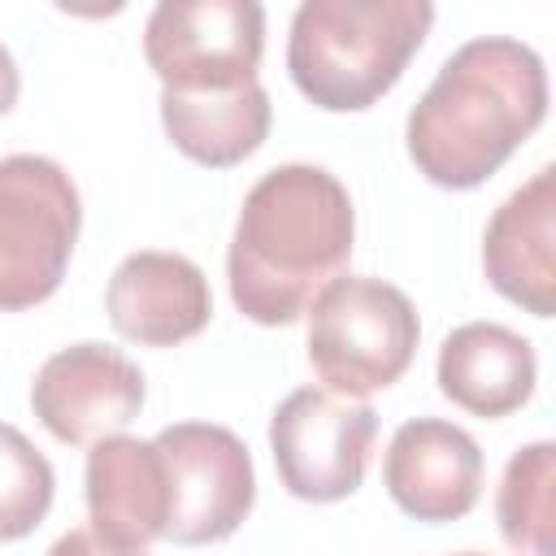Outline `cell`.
Listing matches in <instances>:
<instances>
[{
  "label": "cell",
  "instance_id": "1",
  "mask_svg": "<svg viewBox=\"0 0 556 556\" xmlns=\"http://www.w3.org/2000/svg\"><path fill=\"white\" fill-rule=\"evenodd\" d=\"M352 239V195L326 165H274L235 217L226 252L235 308L256 326H291L348 269Z\"/></svg>",
  "mask_w": 556,
  "mask_h": 556
},
{
  "label": "cell",
  "instance_id": "2",
  "mask_svg": "<svg viewBox=\"0 0 556 556\" xmlns=\"http://www.w3.org/2000/svg\"><path fill=\"white\" fill-rule=\"evenodd\" d=\"M547 117L543 56L508 35L460 43L408 109L404 143L417 174L447 191L482 187Z\"/></svg>",
  "mask_w": 556,
  "mask_h": 556
},
{
  "label": "cell",
  "instance_id": "3",
  "mask_svg": "<svg viewBox=\"0 0 556 556\" xmlns=\"http://www.w3.org/2000/svg\"><path fill=\"white\" fill-rule=\"evenodd\" d=\"M434 26L426 0H304L287 35L295 91L326 113L378 104Z\"/></svg>",
  "mask_w": 556,
  "mask_h": 556
},
{
  "label": "cell",
  "instance_id": "4",
  "mask_svg": "<svg viewBox=\"0 0 556 556\" xmlns=\"http://www.w3.org/2000/svg\"><path fill=\"white\" fill-rule=\"evenodd\" d=\"M421 339L413 300L369 274H339L308 304V365L326 391L365 400L404 378Z\"/></svg>",
  "mask_w": 556,
  "mask_h": 556
},
{
  "label": "cell",
  "instance_id": "5",
  "mask_svg": "<svg viewBox=\"0 0 556 556\" xmlns=\"http://www.w3.org/2000/svg\"><path fill=\"white\" fill-rule=\"evenodd\" d=\"M78 230V187L52 156H0V313L35 308L61 287Z\"/></svg>",
  "mask_w": 556,
  "mask_h": 556
},
{
  "label": "cell",
  "instance_id": "6",
  "mask_svg": "<svg viewBox=\"0 0 556 556\" xmlns=\"http://www.w3.org/2000/svg\"><path fill=\"white\" fill-rule=\"evenodd\" d=\"M265 9L256 0H161L143 22V61L161 91H226L256 78Z\"/></svg>",
  "mask_w": 556,
  "mask_h": 556
},
{
  "label": "cell",
  "instance_id": "7",
  "mask_svg": "<svg viewBox=\"0 0 556 556\" xmlns=\"http://www.w3.org/2000/svg\"><path fill=\"white\" fill-rule=\"evenodd\" d=\"M378 413L326 387L291 391L269 417V452L282 486L308 504L348 500L369 469Z\"/></svg>",
  "mask_w": 556,
  "mask_h": 556
},
{
  "label": "cell",
  "instance_id": "8",
  "mask_svg": "<svg viewBox=\"0 0 556 556\" xmlns=\"http://www.w3.org/2000/svg\"><path fill=\"white\" fill-rule=\"evenodd\" d=\"M152 443L169 482L165 539L178 547L230 539L256 504V469L248 443L217 421H174Z\"/></svg>",
  "mask_w": 556,
  "mask_h": 556
},
{
  "label": "cell",
  "instance_id": "9",
  "mask_svg": "<svg viewBox=\"0 0 556 556\" xmlns=\"http://www.w3.org/2000/svg\"><path fill=\"white\" fill-rule=\"evenodd\" d=\"M143 374L139 365L109 343H70L52 352L35 382L30 408L43 430L70 447H91L109 434H122L143 408Z\"/></svg>",
  "mask_w": 556,
  "mask_h": 556
},
{
  "label": "cell",
  "instance_id": "10",
  "mask_svg": "<svg viewBox=\"0 0 556 556\" xmlns=\"http://www.w3.org/2000/svg\"><path fill=\"white\" fill-rule=\"evenodd\" d=\"M382 486L413 521H460L482 495V447L456 421L413 417L387 443Z\"/></svg>",
  "mask_w": 556,
  "mask_h": 556
},
{
  "label": "cell",
  "instance_id": "11",
  "mask_svg": "<svg viewBox=\"0 0 556 556\" xmlns=\"http://www.w3.org/2000/svg\"><path fill=\"white\" fill-rule=\"evenodd\" d=\"M104 308L122 339L139 348H174L208 326L213 291L191 256L143 248L113 269Z\"/></svg>",
  "mask_w": 556,
  "mask_h": 556
},
{
  "label": "cell",
  "instance_id": "12",
  "mask_svg": "<svg viewBox=\"0 0 556 556\" xmlns=\"http://www.w3.org/2000/svg\"><path fill=\"white\" fill-rule=\"evenodd\" d=\"M482 274L517 308L556 313V169H534L482 230Z\"/></svg>",
  "mask_w": 556,
  "mask_h": 556
},
{
  "label": "cell",
  "instance_id": "13",
  "mask_svg": "<svg viewBox=\"0 0 556 556\" xmlns=\"http://www.w3.org/2000/svg\"><path fill=\"white\" fill-rule=\"evenodd\" d=\"M87 517L91 530L113 547L148 552L165 539L169 482L152 439L109 434L87 452Z\"/></svg>",
  "mask_w": 556,
  "mask_h": 556
},
{
  "label": "cell",
  "instance_id": "14",
  "mask_svg": "<svg viewBox=\"0 0 556 556\" xmlns=\"http://www.w3.org/2000/svg\"><path fill=\"white\" fill-rule=\"evenodd\" d=\"M434 378L456 408L495 421L534 395L539 356L526 334L500 321H465L443 339Z\"/></svg>",
  "mask_w": 556,
  "mask_h": 556
},
{
  "label": "cell",
  "instance_id": "15",
  "mask_svg": "<svg viewBox=\"0 0 556 556\" xmlns=\"http://www.w3.org/2000/svg\"><path fill=\"white\" fill-rule=\"evenodd\" d=\"M269 122L274 104L261 78L226 91H161V126L169 143L204 169H230L252 156L265 143Z\"/></svg>",
  "mask_w": 556,
  "mask_h": 556
},
{
  "label": "cell",
  "instance_id": "16",
  "mask_svg": "<svg viewBox=\"0 0 556 556\" xmlns=\"http://www.w3.org/2000/svg\"><path fill=\"white\" fill-rule=\"evenodd\" d=\"M556 443L539 439L508 456L500 491H495V521L513 552L521 556H556Z\"/></svg>",
  "mask_w": 556,
  "mask_h": 556
},
{
  "label": "cell",
  "instance_id": "17",
  "mask_svg": "<svg viewBox=\"0 0 556 556\" xmlns=\"http://www.w3.org/2000/svg\"><path fill=\"white\" fill-rule=\"evenodd\" d=\"M56 473L48 456L9 421H0V543L26 539L52 508Z\"/></svg>",
  "mask_w": 556,
  "mask_h": 556
},
{
  "label": "cell",
  "instance_id": "18",
  "mask_svg": "<svg viewBox=\"0 0 556 556\" xmlns=\"http://www.w3.org/2000/svg\"><path fill=\"white\" fill-rule=\"evenodd\" d=\"M48 556H148V552L113 547V543H104L91 526H78V530H70V534H61V539L48 547Z\"/></svg>",
  "mask_w": 556,
  "mask_h": 556
},
{
  "label": "cell",
  "instance_id": "19",
  "mask_svg": "<svg viewBox=\"0 0 556 556\" xmlns=\"http://www.w3.org/2000/svg\"><path fill=\"white\" fill-rule=\"evenodd\" d=\"M17 91H22V74H17V61L13 52L0 43V117L17 104Z\"/></svg>",
  "mask_w": 556,
  "mask_h": 556
},
{
  "label": "cell",
  "instance_id": "20",
  "mask_svg": "<svg viewBox=\"0 0 556 556\" xmlns=\"http://www.w3.org/2000/svg\"><path fill=\"white\" fill-rule=\"evenodd\" d=\"M447 556H486V552H447Z\"/></svg>",
  "mask_w": 556,
  "mask_h": 556
}]
</instances>
